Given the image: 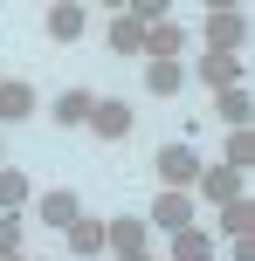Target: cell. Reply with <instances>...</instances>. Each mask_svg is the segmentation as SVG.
I'll return each instance as SVG.
<instances>
[{
  "instance_id": "6da1fadb",
  "label": "cell",
  "mask_w": 255,
  "mask_h": 261,
  "mask_svg": "<svg viewBox=\"0 0 255 261\" xmlns=\"http://www.w3.org/2000/svg\"><path fill=\"white\" fill-rule=\"evenodd\" d=\"M248 41V14L242 7H214L207 14V55H242Z\"/></svg>"
},
{
  "instance_id": "7a4b0ae2",
  "label": "cell",
  "mask_w": 255,
  "mask_h": 261,
  "mask_svg": "<svg viewBox=\"0 0 255 261\" xmlns=\"http://www.w3.org/2000/svg\"><path fill=\"white\" fill-rule=\"evenodd\" d=\"M145 227H159V234H187V227H193V193H173V186H159V199H152Z\"/></svg>"
},
{
  "instance_id": "3957f363",
  "label": "cell",
  "mask_w": 255,
  "mask_h": 261,
  "mask_svg": "<svg viewBox=\"0 0 255 261\" xmlns=\"http://www.w3.org/2000/svg\"><path fill=\"white\" fill-rule=\"evenodd\" d=\"M200 165H207V158L193 151V144H166V151H159V186H173V193H187V186L200 179Z\"/></svg>"
},
{
  "instance_id": "277c9868",
  "label": "cell",
  "mask_w": 255,
  "mask_h": 261,
  "mask_svg": "<svg viewBox=\"0 0 255 261\" xmlns=\"http://www.w3.org/2000/svg\"><path fill=\"white\" fill-rule=\"evenodd\" d=\"M35 220H41V227H55V234H69V227L83 220V199L69 193V186H55V193H41V199H35Z\"/></svg>"
},
{
  "instance_id": "5b68a950",
  "label": "cell",
  "mask_w": 255,
  "mask_h": 261,
  "mask_svg": "<svg viewBox=\"0 0 255 261\" xmlns=\"http://www.w3.org/2000/svg\"><path fill=\"white\" fill-rule=\"evenodd\" d=\"M90 130L104 144H118L124 130H131V103H118V96H97V110H90Z\"/></svg>"
},
{
  "instance_id": "8992f818",
  "label": "cell",
  "mask_w": 255,
  "mask_h": 261,
  "mask_svg": "<svg viewBox=\"0 0 255 261\" xmlns=\"http://www.w3.org/2000/svg\"><path fill=\"white\" fill-rule=\"evenodd\" d=\"M193 76L221 96V90H235V83H242V55H200V62H193Z\"/></svg>"
},
{
  "instance_id": "52a82bcc",
  "label": "cell",
  "mask_w": 255,
  "mask_h": 261,
  "mask_svg": "<svg viewBox=\"0 0 255 261\" xmlns=\"http://www.w3.org/2000/svg\"><path fill=\"white\" fill-rule=\"evenodd\" d=\"M200 199H214V206H228V199H242V172H228V165H200Z\"/></svg>"
},
{
  "instance_id": "ba28073f",
  "label": "cell",
  "mask_w": 255,
  "mask_h": 261,
  "mask_svg": "<svg viewBox=\"0 0 255 261\" xmlns=\"http://www.w3.org/2000/svg\"><path fill=\"white\" fill-rule=\"evenodd\" d=\"M145 234H152V227L138 220V213H118V220H104V241H110L118 254H145Z\"/></svg>"
},
{
  "instance_id": "9c48e42d",
  "label": "cell",
  "mask_w": 255,
  "mask_h": 261,
  "mask_svg": "<svg viewBox=\"0 0 255 261\" xmlns=\"http://www.w3.org/2000/svg\"><path fill=\"white\" fill-rule=\"evenodd\" d=\"M35 110H41L35 83H0V124H21V117H35Z\"/></svg>"
},
{
  "instance_id": "30bf717a",
  "label": "cell",
  "mask_w": 255,
  "mask_h": 261,
  "mask_svg": "<svg viewBox=\"0 0 255 261\" xmlns=\"http://www.w3.org/2000/svg\"><path fill=\"white\" fill-rule=\"evenodd\" d=\"M83 28H90V7H76V0L49 7V41H83Z\"/></svg>"
},
{
  "instance_id": "8fae6325",
  "label": "cell",
  "mask_w": 255,
  "mask_h": 261,
  "mask_svg": "<svg viewBox=\"0 0 255 261\" xmlns=\"http://www.w3.org/2000/svg\"><path fill=\"white\" fill-rule=\"evenodd\" d=\"M179 48H187V35H179L173 21H159V28H145V55H152V62H179Z\"/></svg>"
},
{
  "instance_id": "7c38bea8",
  "label": "cell",
  "mask_w": 255,
  "mask_h": 261,
  "mask_svg": "<svg viewBox=\"0 0 255 261\" xmlns=\"http://www.w3.org/2000/svg\"><path fill=\"white\" fill-rule=\"evenodd\" d=\"M90 110H97V96H90V90H62V96H55V124H62V130L90 124Z\"/></svg>"
},
{
  "instance_id": "4fadbf2b",
  "label": "cell",
  "mask_w": 255,
  "mask_h": 261,
  "mask_svg": "<svg viewBox=\"0 0 255 261\" xmlns=\"http://www.w3.org/2000/svg\"><path fill=\"white\" fill-rule=\"evenodd\" d=\"M69 254H83V261H90V254H110L104 220H76V227H69Z\"/></svg>"
},
{
  "instance_id": "5bb4252c",
  "label": "cell",
  "mask_w": 255,
  "mask_h": 261,
  "mask_svg": "<svg viewBox=\"0 0 255 261\" xmlns=\"http://www.w3.org/2000/svg\"><path fill=\"white\" fill-rule=\"evenodd\" d=\"M221 234H235V241H248V234H255V199H248V193L221 206Z\"/></svg>"
},
{
  "instance_id": "9a60e30c",
  "label": "cell",
  "mask_w": 255,
  "mask_h": 261,
  "mask_svg": "<svg viewBox=\"0 0 255 261\" xmlns=\"http://www.w3.org/2000/svg\"><path fill=\"white\" fill-rule=\"evenodd\" d=\"M110 55H145V28H138L131 14H118V21H110Z\"/></svg>"
},
{
  "instance_id": "2e32d148",
  "label": "cell",
  "mask_w": 255,
  "mask_h": 261,
  "mask_svg": "<svg viewBox=\"0 0 255 261\" xmlns=\"http://www.w3.org/2000/svg\"><path fill=\"white\" fill-rule=\"evenodd\" d=\"M35 199V186H28V172H14V165H0V213H14V206H28Z\"/></svg>"
},
{
  "instance_id": "e0dca14e",
  "label": "cell",
  "mask_w": 255,
  "mask_h": 261,
  "mask_svg": "<svg viewBox=\"0 0 255 261\" xmlns=\"http://www.w3.org/2000/svg\"><path fill=\"white\" fill-rule=\"evenodd\" d=\"M173 261H214V234H200V227L173 234Z\"/></svg>"
},
{
  "instance_id": "ac0fdd59",
  "label": "cell",
  "mask_w": 255,
  "mask_h": 261,
  "mask_svg": "<svg viewBox=\"0 0 255 261\" xmlns=\"http://www.w3.org/2000/svg\"><path fill=\"white\" fill-rule=\"evenodd\" d=\"M179 83H187V69H179V62H145V90H152V96H173Z\"/></svg>"
},
{
  "instance_id": "d6986e66",
  "label": "cell",
  "mask_w": 255,
  "mask_h": 261,
  "mask_svg": "<svg viewBox=\"0 0 255 261\" xmlns=\"http://www.w3.org/2000/svg\"><path fill=\"white\" fill-rule=\"evenodd\" d=\"M221 117H228L235 130H248V117H255V103H248V83H235V90H221Z\"/></svg>"
},
{
  "instance_id": "ffe728a7",
  "label": "cell",
  "mask_w": 255,
  "mask_h": 261,
  "mask_svg": "<svg viewBox=\"0 0 255 261\" xmlns=\"http://www.w3.org/2000/svg\"><path fill=\"white\" fill-rule=\"evenodd\" d=\"M221 165L248 179V165H255V130H235V138H228V158H221Z\"/></svg>"
},
{
  "instance_id": "44dd1931",
  "label": "cell",
  "mask_w": 255,
  "mask_h": 261,
  "mask_svg": "<svg viewBox=\"0 0 255 261\" xmlns=\"http://www.w3.org/2000/svg\"><path fill=\"white\" fill-rule=\"evenodd\" d=\"M0 254H21V220L14 213H0Z\"/></svg>"
},
{
  "instance_id": "7402d4cb",
  "label": "cell",
  "mask_w": 255,
  "mask_h": 261,
  "mask_svg": "<svg viewBox=\"0 0 255 261\" xmlns=\"http://www.w3.org/2000/svg\"><path fill=\"white\" fill-rule=\"evenodd\" d=\"M118 261H152V254H118Z\"/></svg>"
},
{
  "instance_id": "603a6c76",
  "label": "cell",
  "mask_w": 255,
  "mask_h": 261,
  "mask_svg": "<svg viewBox=\"0 0 255 261\" xmlns=\"http://www.w3.org/2000/svg\"><path fill=\"white\" fill-rule=\"evenodd\" d=\"M0 261H21V254H0Z\"/></svg>"
}]
</instances>
